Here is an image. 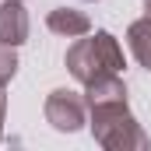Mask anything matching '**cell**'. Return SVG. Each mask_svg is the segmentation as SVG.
<instances>
[{"label":"cell","mask_w":151,"mask_h":151,"mask_svg":"<svg viewBox=\"0 0 151 151\" xmlns=\"http://www.w3.org/2000/svg\"><path fill=\"white\" fill-rule=\"evenodd\" d=\"M88 113H91V134H95V141L102 148H109V151H144L151 144L148 134L141 130V123L134 119L130 106H127V95L123 99L91 102Z\"/></svg>","instance_id":"cell-1"},{"label":"cell","mask_w":151,"mask_h":151,"mask_svg":"<svg viewBox=\"0 0 151 151\" xmlns=\"http://www.w3.org/2000/svg\"><path fill=\"white\" fill-rule=\"evenodd\" d=\"M127 63H123V49L116 42L113 32H88V35H77V42L67 49V70L81 81V84H91L99 77L119 74Z\"/></svg>","instance_id":"cell-2"},{"label":"cell","mask_w":151,"mask_h":151,"mask_svg":"<svg viewBox=\"0 0 151 151\" xmlns=\"http://www.w3.org/2000/svg\"><path fill=\"white\" fill-rule=\"evenodd\" d=\"M42 113H46V123L53 130L74 134V130H81L88 123V99L81 91H74V88H56V91H49Z\"/></svg>","instance_id":"cell-3"},{"label":"cell","mask_w":151,"mask_h":151,"mask_svg":"<svg viewBox=\"0 0 151 151\" xmlns=\"http://www.w3.org/2000/svg\"><path fill=\"white\" fill-rule=\"evenodd\" d=\"M25 39H28V11L21 7V0H4L0 4V42L21 46Z\"/></svg>","instance_id":"cell-4"},{"label":"cell","mask_w":151,"mask_h":151,"mask_svg":"<svg viewBox=\"0 0 151 151\" xmlns=\"http://www.w3.org/2000/svg\"><path fill=\"white\" fill-rule=\"evenodd\" d=\"M46 25H49V32L67 35V39H77V35H88V32H91L88 14H84V11H74V7H56V11H49Z\"/></svg>","instance_id":"cell-5"},{"label":"cell","mask_w":151,"mask_h":151,"mask_svg":"<svg viewBox=\"0 0 151 151\" xmlns=\"http://www.w3.org/2000/svg\"><path fill=\"white\" fill-rule=\"evenodd\" d=\"M127 42H130L134 60H137L144 70H151V14L137 18V21L127 28Z\"/></svg>","instance_id":"cell-6"},{"label":"cell","mask_w":151,"mask_h":151,"mask_svg":"<svg viewBox=\"0 0 151 151\" xmlns=\"http://www.w3.org/2000/svg\"><path fill=\"white\" fill-rule=\"evenodd\" d=\"M14 74H18V53H14V46L0 42V88H4Z\"/></svg>","instance_id":"cell-7"},{"label":"cell","mask_w":151,"mask_h":151,"mask_svg":"<svg viewBox=\"0 0 151 151\" xmlns=\"http://www.w3.org/2000/svg\"><path fill=\"white\" fill-rule=\"evenodd\" d=\"M4 113H7V95H4V88H0V134H4Z\"/></svg>","instance_id":"cell-8"},{"label":"cell","mask_w":151,"mask_h":151,"mask_svg":"<svg viewBox=\"0 0 151 151\" xmlns=\"http://www.w3.org/2000/svg\"><path fill=\"white\" fill-rule=\"evenodd\" d=\"M144 11H148V14H151V0H144Z\"/></svg>","instance_id":"cell-9"}]
</instances>
